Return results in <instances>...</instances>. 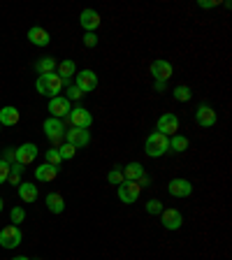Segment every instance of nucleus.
I'll return each instance as SVG.
<instances>
[{
  "instance_id": "1",
  "label": "nucleus",
  "mask_w": 232,
  "mask_h": 260,
  "mask_svg": "<svg viewBox=\"0 0 232 260\" xmlns=\"http://www.w3.org/2000/svg\"><path fill=\"white\" fill-rule=\"evenodd\" d=\"M63 79L58 77V74H40L35 81V91L40 93V96H47L51 100V98L56 96H61L63 91Z\"/></svg>"
},
{
  "instance_id": "2",
  "label": "nucleus",
  "mask_w": 232,
  "mask_h": 260,
  "mask_svg": "<svg viewBox=\"0 0 232 260\" xmlns=\"http://www.w3.org/2000/svg\"><path fill=\"white\" fill-rule=\"evenodd\" d=\"M144 151H147V156H151V158H160L163 153L170 151V137H165V135H160V133L153 130V133L147 137V142H144Z\"/></svg>"
},
{
  "instance_id": "3",
  "label": "nucleus",
  "mask_w": 232,
  "mask_h": 260,
  "mask_svg": "<svg viewBox=\"0 0 232 260\" xmlns=\"http://www.w3.org/2000/svg\"><path fill=\"white\" fill-rule=\"evenodd\" d=\"M42 130H44V135H47V139L51 142V146H58L65 139V123L61 121V119H54V116H49L47 121L42 123Z\"/></svg>"
},
{
  "instance_id": "4",
  "label": "nucleus",
  "mask_w": 232,
  "mask_h": 260,
  "mask_svg": "<svg viewBox=\"0 0 232 260\" xmlns=\"http://www.w3.org/2000/svg\"><path fill=\"white\" fill-rule=\"evenodd\" d=\"M65 119L70 121V126H72V128H84V130H88L91 123H93V116H91V112H88L86 107L70 109V114H67Z\"/></svg>"
},
{
  "instance_id": "5",
  "label": "nucleus",
  "mask_w": 232,
  "mask_h": 260,
  "mask_svg": "<svg viewBox=\"0 0 232 260\" xmlns=\"http://www.w3.org/2000/svg\"><path fill=\"white\" fill-rule=\"evenodd\" d=\"M21 239H24V235H21L19 225H5L0 230V246L3 248H17Z\"/></svg>"
},
{
  "instance_id": "6",
  "label": "nucleus",
  "mask_w": 232,
  "mask_h": 260,
  "mask_svg": "<svg viewBox=\"0 0 232 260\" xmlns=\"http://www.w3.org/2000/svg\"><path fill=\"white\" fill-rule=\"evenodd\" d=\"M119 200H121L123 205H133V202H137V198H140L142 193V186L137 182H123L119 184Z\"/></svg>"
},
{
  "instance_id": "7",
  "label": "nucleus",
  "mask_w": 232,
  "mask_h": 260,
  "mask_svg": "<svg viewBox=\"0 0 232 260\" xmlns=\"http://www.w3.org/2000/svg\"><path fill=\"white\" fill-rule=\"evenodd\" d=\"M177 130H179V119H177V114H172V112L163 114L158 119V123H156V133L165 135V137H174Z\"/></svg>"
},
{
  "instance_id": "8",
  "label": "nucleus",
  "mask_w": 232,
  "mask_h": 260,
  "mask_svg": "<svg viewBox=\"0 0 232 260\" xmlns=\"http://www.w3.org/2000/svg\"><path fill=\"white\" fill-rule=\"evenodd\" d=\"M74 79H77L74 86H77L81 93H91L98 89V74L93 72V70H81V72L74 74Z\"/></svg>"
},
{
  "instance_id": "9",
  "label": "nucleus",
  "mask_w": 232,
  "mask_h": 260,
  "mask_svg": "<svg viewBox=\"0 0 232 260\" xmlns=\"http://www.w3.org/2000/svg\"><path fill=\"white\" fill-rule=\"evenodd\" d=\"M195 121L202 128H214L216 121H218V114H216V109L211 105H200L195 109Z\"/></svg>"
},
{
  "instance_id": "10",
  "label": "nucleus",
  "mask_w": 232,
  "mask_h": 260,
  "mask_svg": "<svg viewBox=\"0 0 232 260\" xmlns=\"http://www.w3.org/2000/svg\"><path fill=\"white\" fill-rule=\"evenodd\" d=\"M65 142L72 144L74 149H84L91 144V133L84 128H72V130H65Z\"/></svg>"
},
{
  "instance_id": "11",
  "label": "nucleus",
  "mask_w": 232,
  "mask_h": 260,
  "mask_svg": "<svg viewBox=\"0 0 232 260\" xmlns=\"http://www.w3.org/2000/svg\"><path fill=\"white\" fill-rule=\"evenodd\" d=\"M149 72L153 74V79H156V81H167V79L174 74V67H172L170 61H163V58H158V61L151 63Z\"/></svg>"
},
{
  "instance_id": "12",
  "label": "nucleus",
  "mask_w": 232,
  "mask_h": 260,
  "mask_svg": "<svg viewBox=\"0 0 232 260\" xmlns=\"http://www.w3.org/2000/svg\"><path fill=\"white\" fill-rule=\"evenodd\" d=\"M35 158H37V146L31 144V142H26V144H21L19 149H14V163L31 165Z\"/></svg>"
},
{
  "instance_id": "13",
  "label": "nucleus",
  "mask_w": 232,
  "mask_h": 260,
  "mask_svg": "<svg viewBox=\"0 0 232 260\" xmlns=\"http://www.w3.org/2000/svg\"><path fill=\"white\" fill-rule=\"evenodd\" d=\"M160 216H163V228L165 230H179L183 225V214L179 212V209H174V207L163 209Z\"/></svg>"
},
{
  "instance_id": "14",
  "label": "nucleus",
  "mask_w": 232,
  "mask_h": 260,
  "mask_svg": "<svg viewBox=\"0 0 232 260\" xmlns=\"http://www.w3.org/2000/svg\"><path fill=\"white\" fill-rule=\"evenodd\" d=\"M79 24L86 33H95V28H100V24H102V19H100V14L95 10H81Z\"/></svg>"
},
{
  "instance_id": "15",
  "label": "nucleus",
  "mask_w": 232,
  "mask_h": 260,
  "mask_svg": "<svg viewBox=\"0 0 232 260\" xmlns=\"http://www.w3.org/2000/svg\"><path fill=\"white\" fill-rule=\"evenodd\" d=\"M49 112L54 119H65L70 114V100L65 96H56L49 100Z\"/></svg>"
},
{
  "instance_id": "16",
  "label": "nucleus",
  "mask_w": 232,
  "mask_h": 260,
  "mask_svg": "<svg viewBox=\"0 0 232 260\" xmlns=\"http://www.w3.org/2000/svg\"><path fill=\"white\" fill-rule=\"evenodd\" d=\"M167 191H170V195H174V198H188V195L193 193V184H190L188 179H172V182L167 184Z\"/></svg>"
},
{
  "instance_id": "17",
  "label": "nucleus",
  "mask_w": 232,
  "mask_h": 260,
  "mask_svg": "<svg viewBox=\"0 0 232 260\" xmlns=\"http://www.w3.org/2000/svg\"><path fill=\"white\" fill-rule=\"evenodd\" d=\"M28 40H31V44H35V47H49L51 35L44 31V28H40V26H33L31 31H28Z\"/></svg>"
},
{
  "instance_id": "18",
  "label": "nucleus",
  "mask_w": 232,
  "mask_h": 260,
  "mask_svg": "<svg viewBox=\"0 0 232 260\" xmlns=\"http://www.w3.org/2000/svg\"><path fill=\"white\" fill-rule=\"evenodd\" d=\"M56 177H58V167H54V165H49V163H42L35 167L37 182H54Z\"/></svg>"
},
{
  "instance_id": "19",
  "label": "nucleus",
  "mask_w": 232,
  "mask_h": 260,
  "mask_svg": "<svg viewBox=\"0 0 232 260\" xmlns=\"http://www.w3.org/2000/svg\"><path fill=\"white\" fill-rule=\"evenodd\" d=\"M35 72L37 77L40 74H56V67H58V63H56V58H51V56H44V58H40V61H35Z\"/></svg>"
},
{
  "instance_id": "20",
  "label": "nucleus",
  "mask_w": 232,
  "mask_h": 260,
  "mask_svg": "<svg viewBox=\"0 0 232 260\" xmlns=\"http://www.w3.org/2000/svg\"><path fill=\"white\" fill-rule=\"evenodd\" d=\"M121 172H123V179H126V182H137V179H142V177L147 175L144 167H142V163H128L126 167H121Z\"/></svg>"
},
{
  "instance_id": "21",
  "label": "nucleus",
  "mask_w": 232,
  "mask_h": 260,
  "mask_svg": "<svg viewBox=\"0 0 232 260\" xmlns=\"http://www.w3.org/2000/svg\"><path fill=\"white\" fill-rule=\"evenodd\" d=\"M56 74L63 79V84H70V77L77 74V65H74V61H61L58 63V67H56Z\"/></svg>"
},
{
  "instance_id": "22",
  "label": "nucleus",
  "mask_w": 232,
  "mask_h": 260,
  "mask_svg": "<svg viewBox=\"0 0 232 260\" xmlns=\"http://www.w3.org/2000/svg\"><path fill=\"white\" fill-rule=\"evenodd\" d=\"M19 123V109L17 107H0V126H17Z\"/></svg>"
},
{
  "instance_id": "23",
  "label": "nucleus",
  "mask_w": 232,
  "mask_h": 260,
  "mask_svg": "<svg viewBox=\"0 0 232 260\" xmlns=\"http://www.w3.org/2000/svg\"><path fill=\"white\" fill-rule=\"evenodd\" d=\"M47 209L51 214H63L65 212V198L61 193H49L47 195Z\"/></svg>"
},
{
  "instance_id": "24",
  "label": "nucleus",
  "mask_w": 232,
  "mask_h": 260,
  "mask_svg": "<svg viewBox=\"0 0 232 260\" xmlns=\"http://www.w3.org/2000/svg\"><path fill=\"white\" fill-rule=\"evenodd\" d=\"M19 198L24 200V202H35L37 200V186H33L31 182H21L19 184Z\"/></svg>"
},
{
  "instance_id": "25",
  "label": "nucleus",
  "mask_w": 232,
  "mask_h": 260,
  "mask_svg": "<svg viewBox=\"0 0 232 260\" xmlns=\"http://www.w3.org/2000/svg\"><path fill=\"white\" fill-rule=\"evenodd\" d=\"M170 149L177 153H183L188 149V139L183 137V135H174V137H170Z\"/></svg>"
},
{
  "instance_id": "26",
  "label": "nucleus",
  "mask_w": 232,
  "mask_h": 260,
  "mask_svg": "<svg viewBox=\"0 0 232 260\" xmlns=\"http://www.w3.org/2000/svg\"><path fill=\"white\" fill-rule=\"evenodd\" d=\"M190 98H193V91H190V86L179 84L177 89H174V100H179V103H188Z\"/></svg>"
},
{
  "instance_id": "27",
  "label": "nucleus",
  "mask_w": 232,
  "mask_h": 260,
  "mask_svg": "<svg viewBox=\"0 0 232 260\" xmlns=\"http://www.w3.org/2000/svg\"><path fill=\"white\" fill-rule=\"evenodd\" d=\"M58 149V153H61V160H70V158H74V153H77V149H74L72 144H61V146H56Z\"/></svg>"
},
{
  "instance_id": "28",
  "label": "nucleus",
  "mask_w": 232,
  "mask_h": 260,
  "mask_svg": "<svg viewBox=\"0 0 232 260\" xmlns=\"http://www.w3.org/2000/svg\"><path fill=\"white\" fill-rule=\"evenodd\" d=\"M107 182L109 184H114V186H119V184H123L126 179H123V172H121V167H114V169H109V175H107Z\"/></svg>"
},
{
  "instance_id": "29",
  "label": "nucleus",
  "mask_w": 232,
  "mask_h": 260,
  "mask_svg": "<svg viewBox=\"0 0 232 260\" xmlns=\"http://www.w3.org/2000/svg\"><path fill=\"white\" fill-rule=\"evenodd\" d=\"M10 218H12V225L24 223V218H26V209H24V207H14L12 212H10Z\"/></svg>"
},
{
  "instance_id": "30",
  "label": "nucleus",
  "mask_w": 232,
  "mask_h": 260,
  "mask_svg": "<svg viewBox=\"0 0 232 260\" xmlns=\"http://www.w3.org/2000/svg\"><path fill=\"white\" fill-rule=\"evenodd\" d=\"M44 156H47V163L54 165V167H58V165L63 163V160H61V153H58V149H47V153H44Z\"/></svg>"
},
{
  "instance_id": "31",
  "label": "nucleus",
  "mask_w": 232,
  "mask_h": 260,
  "mask_svg": "<svg viewBox=\"0 0 232 260\" xmlns=\"http://www.w3.org/2000/svg\"><path fill=\"white\" fill-rule=\"evenodd\" d=\"M65 98H67V100H74V103H77V100H81V98H84V93H81L77 86H70V84H67V86H65Z\"/></svg>"
},
{
  "instance_id": "32",
  "label": "nucleus",
  "mask_w": 232,
  "mask_h": 260,
  "mask_svg": "<svg viewBox=\"0 0 232 260\" xmlns=\"http://www.w3.org/2000/svg\"><path fill=\"white\" fill-rule=\"evenodd\" d=\"M98 42H100V37L95 35V33H84V47L95 49L98 47Z\"/></svg>"
},
{
  "instance_id": "33",
  "label": "nucleus",
  "mask_w": 232,
  "mask_h": 260,
  "mask_svg": "<svg viewBox=\"0 0 232 260\" xmlns=\"http://www.w3.org/2000/svg\"><path fill=\"white\" fill-rule=\"evenodd\" d=\"M147 212L149 214H160V212H163V202H160V200H149V202H147Z\"/></svg>"
},
{
  "instance_id": "34",
  "label": "nucleus",
  "mask_w": 232,
  "mask_h": 260,
  "mask_svg": "<svg viewBox=\"0 0 232 260\" xmlns=\"http://www.w3.org/2000/svg\"><path fill=\"white\" fill-rule=\"evenodd\" d=\"M7 177H10V163H5V160L0 158V184H5Z\"/></svg>"
},
{
  "instance_id": "35",
  "label": "nucleus",
  "mask_w": 232,
  "mask_h": 260,
  "mask_svg": "<svg viewBox=\"0 0 232 260\" xmlns=\"http://www.w3.org/2000/svg\"><path fill=\"white\" fill-rule=\"evenodd\" d=\"M218 0H197V7L200 10H211V7H218Z\"/></svg>"
},
{
  "instance_id": "36",
  "label": "nucleus",
  "mask_w": 232,
  "mask_h": 260,
  "mask_svg": "<svg viewBox=\"0 0 232 260\" xmlns=\"http://www.w3.org/2000/svg\"><path fill=\"white\" fill-rule=\"evenodd\" d=\"M7 182L12 184V186H19V184H21V175H12V172H10V177H7Z\"/></svg>"
},
{
  "instance_id": "37",
  "label": "nucleus",
  "mask_w": 232,
  "mask_h": 260,
  "mask_svg": "<svg viewBox=\"0 0 232 260\" xmlns=\"http://www.w3.org/2000/svg\"><path fill=\"white\" fill-rule=\"evenodd\" d=\"M3 160L12 165V163H14V149H7V151H5V158H3Z\"/></svg>"
},
{
  "instance_id": "38",
  "label": "nucleus",
  "mask_w": 232,
  "mask_h": 260,
  "mask_svg": "<svg viewBox=\"0 0 232 260\" xmlns=\"http://www.w3.org/2000/svg\"><path fill=\"white\" fill-rule=\"evenodd\" d=\"M153 89H156L158 93H163L167 89V81H156V84H153Z\"/></svg>"
},
{
  "instance_id": "39",
  "label": "nucleus",
  "mask_w": 232,
  "mask_h": 260,
  "mask_svg": "<svg viewBox=\"0 0 232 260\" xmlns=\"http://www.w3.org/2000/svg\"><path fill=\"white\" fill-rule=\"evenodd\" d=\"M12 260H31V258H26V255H17V258H12Z\"/></svg>"
},
{
  "instance_id": "40",
  "label": "nucleus",
  "mask_w": 232,
  "mask_h": 260,
  "mask_svg": "<svg viewBox=\"0 0 232 260\" xmlns=\"http://www.w3.org/2000/svg\"><path fill=\"white\" fill-rule=\"evenodd\" d=\"M0 212H3V198H0Z\"/></svg>"
},
{
  "instance_id": "41",
  "label": "nucleus",
  "mask_w": 232,
  "mask_h": 260,
  "mask_svg": "<svg viewBox=\"0 0 232 260\" xmlns=\"http://www.w3.org/2000/svg\"><path fill=\"white\" fill-rule=\"evenodd\" d=\"M0 130H3V126H0Z\"/></svg>"
}]
</instances>
